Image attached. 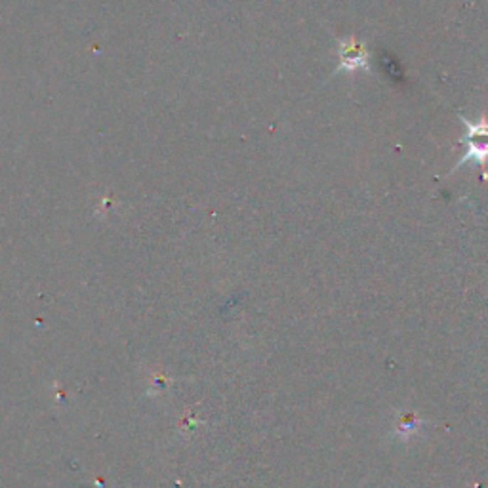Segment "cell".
<instances>
[{
  "label": "cell",
  "mask_w": 488,
  "mask_h": 488,
  "mask_svg": "<svg viewBox=\"0 0 488 488\" xmlns=\"http://www.w3.org/2000/svg\"><path fill=\"white\" fill-rule=\"evenodd\" d=\"M460 119L465 124V136L460 139L465 145V155L454 166V170H458L467 162H477L482 168L484 162L488 161V119L482 117L479 122H471L462 115H460Z\"/></svg>",
  "instance_id": "1"
},
{
  "label": "cell",
  "mask_w": 488,
  "mask_h": 488,
  "mask_svg": "<svg viewBox=\"0 0 488 488\" xmlns=\"http://www.w3.org/2000/svg\"><path fill=\"white\" fill-rule=\"evenodd\" d=\"M368 69V52L355 38L339 41V65L338 71H357Z\"/></svg>",
  "instance_id": "2"
},
{
  "label": "cell",
  "mask_w": 488,
  "mask_h": 488,
  "mask_svg": "<svg viewBox=\"0 0 488 488\" xmlns=\"http://www.w3.org/2000/svg\"><path fill=\"white\" fill-rule=\"evenodd\" d=\"M418 425H420V420H418L416 414L414 412H406V414H403L399 418V422H397V435L399 437H410L418 429Z\"/></svg>",
  "instance_id": "3"
}]
</instances>
